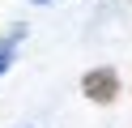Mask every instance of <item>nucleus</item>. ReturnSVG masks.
<instances>
[{"instance_id":"nucleus-2","label":"nucleus","mask_w":132,"mask_h":128,"mask_svg":"<svg viewBox=\"0 0 132 128\" xmlns=\"http://www.w3.org/2000/svg\"><path fill=\"white\" fill-rule=\"evenodd\" d=\"M13 39H21V26L13 30ZM13 39H4V43H0V73H4V68L13 64Z\"/></svg>"},{"instance_id":"nucleus-1","label":"nucleus","mask_w":132,"mask_h":128,"mask_svg":"<svg viewBox=\"0 0 132 128\" xmlns=\"http://www.w3.org/2000/svg\"><path fill=\"white\" fill-rule=\"evenodd\" d=\"M81 94L94 102H115V94H119V77H115V68H94V73L81 81Z\"/></svg>"},{"instance_id":"nucleus-3","label":"nucleus","mask_w":132,"mask_h":128,"mask_svg":"<svg viewBox=\"0 0 132 128\" xmlns=\"http://www.w3.org/2000/svg\"><path fill=\"white\" fill-rule=\"evenodd\" d=\"M34 4H47V0H34Z\"/></svg>"}]
</instances>
